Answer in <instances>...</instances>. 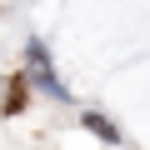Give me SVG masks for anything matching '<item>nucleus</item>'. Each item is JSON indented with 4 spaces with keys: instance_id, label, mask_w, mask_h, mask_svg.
<instances>
[{
    "instance_id": "f257e3e1",
    "label": "nucleus",
    "mask_w": 150,
    "mask_h": 150,
    "mask_svg": "<svg viewBox=\"0 0 150 150\" xmlns=\"http://www.w3.org/2000/svg\"><path fill=\"white\" fill-rule=\"evenodd\" d=\"M20 105H25V85H20V80H15V85H10V90H5V110H10V115H15V110H20Z\"/></svg>"
}]
</instances>
